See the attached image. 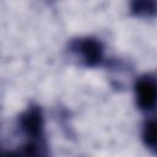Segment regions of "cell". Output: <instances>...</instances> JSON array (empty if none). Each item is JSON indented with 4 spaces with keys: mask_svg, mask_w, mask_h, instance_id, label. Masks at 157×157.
Listing matches in <instances>:
<instances>
[{
    "mask_svg": "<svg viewBox=\"0 0 157 157\" xmlns=\"http://www.w3.org/2000/svg\"><path fill=\"white\" fill-rule=\"evenodd\" d=\"M137 104L144 110L157 107V80L151 76L140 77L135 85Z\"/></svg>",
    "mask_w": 157,
    "mask_h": 157,
    "instance_id": "1",
    "label": "cell"
},
{
    "mask_svg": "<svg viewBox=\"0 0 157 157\" xmlns=\"http://www.w3.org/2000/svg\"><path fill=\"white\" fill-rule=\"evenodd\" d=\"M76 49L87 65H96L102 58V47L99 42L92 38H85L76 42Z\"/></svg>",
    "mask_w": 157,
    "mask_h": 157,
    "instance_id": "2",
    "label": "cell"
},
{
    "mask_svg": "<svg viewBox=\"0 0 157 157\" xmlns=\"http://www.w3.org/2000/svg\"><path fill=\"white\" fill-rule=\"evenodd\" d=\"M22 129L31 136L37 137L42 130V115L38 109H29L22 115Z\"/></svg>",
    "mask_w": 157,
    "mask_h": 157,
    "instance_id": "3",
    "label": "cell"
},
{
    "mask_svg": "<svg viewBox=\"0 0 157 157\" xmlns=\"http://www.w3.org/2000/svg\"><path fill=\"white\" fill-rule=\"evenodd\" d=\"M144 141L148 148L157 152V120H150L144 128Z\"/></svg>",
    "mask_w": 157,
    "mask_h": 157,
    "instance_id": "4",
    "label": "cell"
},
{
    "mask_svg": "<svg viewBox=\"0 0 157 157\" xmlns=\"http://www.w3.org/2000/svg\"><path fill=\"white\" fill-rule=\"evenodd\" d=\"M134 10L137 13H142V15H150V13H155L157 5L155 2H135L134 4Z\"/></svg>",
    "mask_w": 157,
    "mask_h": 157,
    "instance_id": "5",
    "label": "cell"
}]
</instances>
